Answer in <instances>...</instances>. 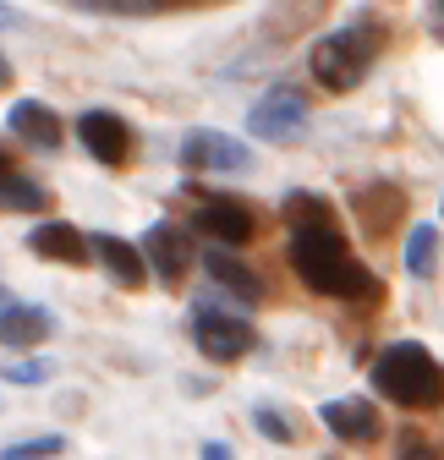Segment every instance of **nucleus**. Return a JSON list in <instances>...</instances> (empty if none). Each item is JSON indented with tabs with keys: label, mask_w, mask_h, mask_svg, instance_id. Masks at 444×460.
<instances>
[{
	"label": "nucleus",
	"mask_w": 444,
	"mask_h": 460,
	"mask_svg": "<svg viewBox=\"0 0 444 460\" xmlns=\"http://www.w3.org/2000/svg\"><path fill=\"white\" fill-rule=\"evenodd\" d=\"M280 214H286V230H291V263H297L307 291H318L329 302H373L378 296V274L346 247L341 219L324 198L291 192Z\"/></svg>",
	"instance_id": "1"
},
{
	"label": "nucleus",
	"mask_w": 444,
	"mask_h": 460,
	"mask_svg": "<svg viewBox=\"0 0 444 460\" xmlns=\"http://www.w3.org/2000/svg\"><path fill=\"white\" fill-rule=\"evenodd\" d=\"M373 389L401 411H444V362L417 340H395L373 362Z\"/></svg>",
	"instance_id": "2"
},
{
	"label": "nucleus",
	"mask_w": 444,
	"mask_h": 460,
	"mask_svg": "<svg viewBox=\"0 0 444 460\" xmlns=\"http://www.w3.org/2000/svg\"><path fill=\"white\" fill-rule=\"evenodd\" d=\"M373 61H378V33L373 28H335V33H324L313 44V55H307L318 88H329V93L362 88L368 72H373Z\"/></svg>",
	"instance_id": "3"
},
{
	"label": "nucleus",
	"mask_w": 444,
	"mask_h": 460,
	"mask_svg": "<svg viewBox=\"0 0 444 460\" xmlns=\"http://www.w3.org/2000/svg\"><path fill=\"white\" fill-rule=\"evenodd\" d=\"M192 345L209 362H242L253 351V323L236 318V313H219V307L198 302L192 307Z\"/></svg>",
	"instance_id": "4"
},
{
	"label": "nucleus",
	"mask_w": 444,
	"mask_h": 460,
	"mask_svg": "<svg viewBox=\"0 0 444 460\" xmlns=\"http://www.w3.org/2000/svg\"><path fill=\"white\" fill-rule=\"evenodd\" d=\"M307 127V99H302V88H269L253 110H247V132L253 137H263V143H286V137H297Z\"/></svg>",
	"instance_id": "5"
},
{
	"label": "nucleus",
	"mask_w": 444,
	"mask_h": 460,
	"mask_svg": "<svg viewBox=\"0 0 444 460\" xmlns=\"http://www.w3.org/2000/svg\"><path fill=\"white\" fill-rule=\"evenodd\" d=\"M182 164L192 170V176H242V170L253 164V154L231 132H187Z\"/></svg>",
	"instance_id": "6"
},
{
	"label": "nucleus",
	"mask_w": 444,
	"mask_h": 460,
	"mask_svg": "<svg viewBox=\"0 0 444 460\" xmlns=\"http://www.w3.org/2000/svg\"><path fill=\"white\" fill-rule=\"evenodd\" d=\"M192 230H203V236L219 242V247H247L258 236V214L242 198H209V203H198Z\"/></svg>",
	"instance_id": "7"
},
{
	"label": "nucleus",
	"mask_w": 444,
	"mask_h": 460,
	"mask_svg": "<svg viewBox=\"0 0 444 460\" xmlns=\"http://www.w3.org/2000/svg\"><path fill=\"white\" fill-rule=\"evenodd\" d=\"M77 143L99 159V164H127L132 159V127L110 110H83L77 115Z\"/></svg>",
	"instance_id": "8"
},
{
	"label": "nucleus",
	"mask_w": 444,
	"mask_h": 460,
	"mask_svg": "<svg viewBox=\"0 0 444 460\" xmlns=\"http://www.w3.org/2000/svg\"><path fill=\"white\" fill-rule=\"evenodd\" d=\"M28 252L49 258V263H67V269H83L93 258V242L83 236L77 225H67V219H44V225L28 230Z\"/></svg>",
	"instance_id": "9"
},
{
	"label": "nucleus",
	"mask_w": 444,
	"mask_h": 460,
	"mask_svg": "<svg viewBox=\"0 0 444 460\" xmlns=\"http://www.w3.org/2000/svg\"><path fill=\"white\" fill-rule=\"evenodd\" d=\"M143 252H148V269L164 279V285H182V274L192 269V236L182 225H148V236H143Z\"/></svg>",
	"instance_id": "10"
},
{
	"label": "nucleus",
	"mask_w": 444,
	"mask_h": 460,
	"mask_svg": "<svg viewBox=\"0 0 444 460\" xmlns=\"http://www.w3.org/2000/svg\"><path fill=\"white\" fill-rule=\"evenodd\" d=\"M318 417H324V428L335 433L341 444H373L384 428H378V406H368L362 394H346V400H324L318 406Z\"/></svg>",
	"instance_id": "11"
},
{
	"label": "nucleus",
	"mask_w": 444,
	"mask_h": 460,
	"mask_svg": "<svg viewBox=\"0 0 444 460\" xmlns=\"http://www.w3.org/2000/svg\"><path fill=\"white\" fill-rule=\"evenodd\" d=\"M351 214H357V225L368 230V236H390V225L406 214V192L401 187H384V181H373V187H357L351 192Z\"/></svg>",
	"instance_id": "12"
},
{
	"label": "nucleus",
	"mask_w": 444,
	"mask_h": 460,
	"mask_svg": "<svg viewBox=\"0 0 444 460\" xmlns=\"http://www.w3.org/2000/svg\"><path fill=\"white\" fill-rule=\"evenodd\" d=\"M93 258L104 263V274L116 279L121 291H138V285L154 274V269H148V252L132 247V242H121V236H110V230H99V236H93Z\"/></svg>",
	"instance_id": "13"
},
{
	"label": "nucleus",
	"mask_w": 444,
	"mask_h": 460,
	"mask_svg": "<svg viewBox=\"0 0 444 460\" xmlns=\"http://www.w3.org/2000/svg\"><path fill=\"white\" fill-rule=\"evenodd\" d=\"M6 127H12L22 143L44 148V154H55V148L67 143V127H61V115H55L49 104H39V99H17V104H12V115H6Z\"/></svg>",
	"instance_id": "14"
},
{
	"label": "nucleus",
	"mask_w": 444,
	"mask_h": 460,
	"mask_svg": "<svg viewBox=\"0 0 444 460\" xmlns=\"http://www.w3.org/2000/svg\"><path fill=\"white\" fill-rule=\"evenodd\" d=\"M55 318L44 307H28V302H6L0 307V345H12V351H33L39 340H49Z\"/></svg>",
	"instance_id": "15"
},
{
	"label": "nucleus",
	"mask_w": 444,
	"mask_h": 460,
	"mask_svg": "<svg viewBox=\"0 0 444 460\" xmlns=\"http://www.w3.org/2000/svg\"><path fill=\"white\" fill-rule=\"evenodd\" d=\"M203 263H209V279L219 285V291H231V296H242V302H258V296H263V285L253 279V269H242L226 247H219V242L209 247V258H203Z\"/></svg>",
	"instance_id": "16"
},
{
	"label": "nucleus",
	"mask_w": 444,
	"mask_h": 460,
	"mask_svg": "<svg viewBox=\"0 0 444 460\" xmlns=\"http://www.w3.org/2000/svg\"><path fill=\"white\" fill-rule=\"evenodd\" d=\"M0 208L6 214H39V208H49V192L28 176H0Z\"/></svg>",
	"instance_id": "17"
},
{
	"label": "nucleus",
	"mask_w": 444,
	"mask_h": 460,
	"mask_svg": "<svg viewBox=\"0 0 444 460\" xmlns=\"http://www.w3.org/2000/svg\"><path fill=\"white\" fill-rule=\"evenodd\" d=\"M433 258H439V230L433 225H412V236H406V269L412 274H433Z\"/></svg>",
	"instance_id": "18"
},
{
	"label": "nucleus",
	"mask_w": 444,
	"mask_h": 460,
	"mask_svg": "<svg viewBox=\"0 0 444 460\" xmlns=\"http://www.w3.org/2000/svg\"><path fill=\"white\" fill-rule=\"evenodd\" d=\"M61 449H67L61 433H39V438H17V444H6V449H0V460H49V455H61Z\"/></svg>",
	"instance_id": "19"
},
{
	"label": "nucleus",
	"mask_w": 444,
	"mask_h": 460,
	"mask_svg": "<svg viewBox=\"0 0 444 460\" xmlns=\"http://www.w3.org/2000/svg\"><path fill=\"white\" fill-rule=\"evenodd\" d=\"M253 428H258L263 438H274V444H297V428H291L280 411H269V406H253Z\"/></svg>",
	"instance_id": "20"
},
{
	"label": "nucleus",
	"mask_w": 444,
	"mask_h": 460,
	"mask_svg": "<svg viewBox=\"0 0 444 460\" xmlns=\"http://www.w3.org/2000/svg\"><path fill=\"white\" fill-rule=\"evenodd\" d=\"M49 373H55V367L39 362V357H33V362H6V367H0V378H6V384H44Z\"/></svg>",
	"instance_id": "21"
},
{
	"label": "nucleus",
	"mask_w": 444,
	"mask_h": 460,
	"mask_svg": "<svg viewBox=\"0 0 444 460\" xmlns=\"http://www.w3.org/2000/svg\"><path fill=\"white\" fill-rule=\"evenodd\" d=\"M395 460H444V449H439V444H428V438H417V433H406V438H401V449H395Z\"/></svg>",
	"instance_id": "22"
},
{
	"label": "nucleus",
	"mask_w": 444,
	"mask_h": 460,
	"mask_svg": "<svg viewBox=\"0 0 444 460\" xmlns=\"http://www.w3.org/2000/svg\"><path fill=\"white\" fill-rule=\"evenodd\" d=\"M182 6H203V0H148V12H182Z\"/></svg>",
	"instance_id": "23"
},
{
	"label": "nucleus",
	"mask_w": 444,
	"mask_h": 460,
	"mask_svg": "<svg viewBox=\"0 0 444 460\" xmlns=\"http://www.w3.org/2000/svg\"><path fill=\"white\" fill-rule=\"evenodd\" d=\"M203 460H231V449L226 444H203Z\"/></svg>",
	"instance_id": "24"
},
{
	"label": "nucleus",
	"mask_w": 444,
	"mask_h": 460,
	"mask_svg": "<svg viewBox=\"0 0 444 460\" xmlns=\"http://www.w3.org/2000/svg\"><path fill=\"white\" fill-rule=\"evenodd\" d=\"M433 28H439V39H444V0H433Z\"/></svg>",
	"instance_id": "25"
},
{
	"label": "nucleus",
	"mask_w": 444,
	"mask_h": 460,
	"mask_svg": "<svg viewBox=\"0 0 444 460\" xmlns=\"http://www.w3.org/2000/svg\"><path fill=\"white\" fill-rule=\"evenodd\" d=\"M0 88H12V61L0 55Z\"/></svg>",
	"instance_id": "26"
},
{
	"label": "nucleus",
	"mask_w": 444,
	"mask_h": 460,
	"mask_svg": "<svg viewBox=\"0 0 444 460\" xmlns=\"http://www.w3.org/2000/svg\"><path fill=\"white\" fill-rule=\"evenodd\" d=\"M0 176H12V159L6 154H0Z\"/></svg>",
	"instance_id": "27"
},
{
	"label": "nucleus",
	"mask_w": 444,
	"mask_h": 460,
	"mask_svg": "<svg viewBox=\"0 0 444 460\" xmlns=\"http://www.w3.org/2000/svg\"><path fill=\"white\" fill-rule=\"evenodd\" d=\"M0 28H12V12H6V6H0Z\"/></svg>",
	"instance_id": "28"
},
{
	"label": "nucleus",
	"mask_w": 444,
	"mask_h": 460,
	"mask_svg": "<svg viewBox=\"0 0 444 460\" xmlns=\"http://www.w3.org/2000/svg\"><path fill=\"white\" fill-rule=\"evenodd\" d=\"M6 302H12V296H6V285H0V307H6Z\"/></svg>",
	"instance_id": "29"
}]
</instances>
